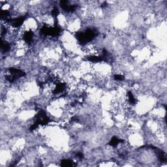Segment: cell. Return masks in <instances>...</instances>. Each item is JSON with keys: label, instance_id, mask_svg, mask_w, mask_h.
<instances>
[{"label": "cell", "instance_id": "1", "mask_svg": "<svg viewBox=\"0 0 167 167\" xmlns=\"http://www.w3.org/2000/svg\"><path fill=\"white\" fill-rule=\"evenodd\" d=\"M121 142H122V141H121L120 139H119L118 138H117L116 137H115L114 136V137H113L111 139H110V142H109L108 144L110 146H111L115 147L118 145L119 144H120Z\"/></svg>", "mask_w": 167, "mask_h": 167}, {"label": "cell", "instance_id": "2", "mask_svg": "<svg viewBox=\"0 0 167 167\" xmlns=\"http://www.w3.org/2000/svg\"><path fill=\"white\" fill-rule=\"evenodd\" d=\"M61 165L63 167H71L74 165V163L70 159H64L61 162Z\"/></svg>", "mask_w": 167, "mask_h": 167}, {"label": "cell", "instance_id": "3", "mask_svg": "<svg viewBox=\"0 0 167 167\" xmlns=\"http://www.w3.org/2000/svg\"><path fill=\"white\" fill-rule=\"evenodd\" d=\"M114 78L116 81H122L124 79V76L122 74H116L114 76Z\"/></svg>", "mask_w": 167, "mask_h": 167}]
</instances>
